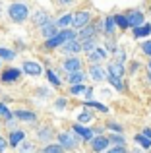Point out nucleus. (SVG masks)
Wrapping results in <instances>:
<instances>
[{
  "mask_svg": "<svg viewBox=\"0 0 151 153\" xmlns=\"http://www.w3.org/2000/svg\"><path fill=\"white\" fill-rule=\"evenodd\" d=\"M85 99H87V101H91V99H93V87H87V91H85Z\"/></svg>",
  "mask_w": 151,
  "mask_h": 153,
  "instance_id": "nucleus-45",
  "label": "nucleus"
},
{
  "mask_svg": "<svg viewBox=\"0 0 151 153\" xmlns=\"http://www.w3.org/2000/svg\"><path fill=\"white\" fill-rule=\"evenodd\" d=\"M87 74H89V78L93 79V82H103V79L107 78V72L103 66H89V70H87Z\"/></svg>",
  "mask_w": 151,
  "mask_h": 153,
  "instance_id": "nucleus-20",
  "label": "nucleus"
},
{
  "mask_svg": "<svg viewBox=\"0 0 151 153\" xmlns=\"http://www.w3.org/2000/svg\"><path fill=\"white\" fill-rule=\"evenodd\" d=\"M60 52L62 54H66L70 58V56H78L79 52H83V49H81V41L79 39H74V41H68L64 47L60 49Z\"/></svg>",
  "mask_w": 151,
  "mask_h": 153,
  "instance_id": "nucleus-12",
  "label": "nucleus"
},
{
  "mask_svg": "<svg viewBox=\"0 0 151 153\" xmlns=\"http://www.w3.org/2000/svg\"><path fill=\"white\" fill-rule=\"evenodd\" d=\"M45 74H47V79H49V83H50L53 87H60V85H62V79L58 78V74L53 70V68H49Z\"/></svg>",
  "mask_w": 151,
  "mask_h": 153,
  "instance_id": "nucleus-24",
  "label": "nucleus"
},
{
  "mask_svg": "<svg viewBox=\"0 0 151 153\" xmlns=\"http://www.w3.org/2000/svg\"><path fill=\"white\" fill-rule=\"evenodd\" d=\"M8 147H10V143H8V138L0 136V153H8Z\"/></svg>",
  "mask_w": 151,
  "mask_h": 153,
  "instance_id": "nucleus-40",
  "label": "nucleus"
},
{
  "mask_svg": "<svg viewBox=\"0 0 151 153\" xmlns=\"http://www.w3.org/2000/svg\"><path fill=\"white\" fill-rule=\"evenodd\" d=\"M72 130L76 132V134L81 138V142H85V143H91L93 142V138H95V132H93V128H87V126H81V124H72Z\"/></svg>",
  "mask_w": 151,
  "mask_h": 153,
  "instance_id": "nucleus-10",
  "label": "nucleus"
},
{
  "mask_svg": "<svg viewBox=\"0 0 151 153\" xmlns=\"http://www.w3.org/2000/svg\"><path fill=\"white\" fill-rule=\"evenodd\" d=\"M58 132H54V128L50 124H45V126H39L37 128V134H35V142L43 143V146H49L53 143V140H56Z\"/></svg>",
  "mask_w": 151,
  "mask_h": 153,
  "instance_id": "nucleus-3",
  "label": "nucleus"
},
{
  "mask_svg": "<svg viewBox=\"0 0 151 153\" xmlns=\"http://www.w3.org/2000/svg\"><path fill=\"white\" fill-rule=\"evenodd\" d=\"M16 2H19V0H16Z\"/></svg>",
  "mask_w": 151,
  "mask_h": 153,
  "instance_id": "nucleus-49",
  "label": "nucleus"
},
{
  "mask_svg": "<svg viewBox=\"0 0 151 153\" xmlns=\"http://www.w3.org/2000/svg\"><path fill=\"white\" fill-rule=\"evenodd\" d=\"M141 134H144L145 138H149V140H151V128H144V132H141Z\"/></svg>",
  "mask_w": 151,
  "mask_h": 153,
  "instance_id": "nucleus-46",
  "label": "nucleus"
},
{
  "mask_svg": "<svg viewBox=\"0 0 151 153\" xmlns=\"http://www.w3.org/2000/svg\"><path fill=\"white\" fill-rule=\"evenodd\" d=\"M76 2V0H54V4L60 8H66V6H72V4Z\"/></svg>",
  "mask_w": 151,
  "mask_h": 153,
  "instance_id": "nucleus-41",
  "label": "nucleus"
},
{
  "mask_svg": "<svg viewBox=\"0 0 151 153\" xmlns=\"http://www.w3.org/2000/svg\"><path fill=\"white\" fill-rule=\"evenodd\" d=\"M54 107H56L58 111H64V108L68 107V99L66 97H58L56 101H54Z\"/></svg>",
  "mask_w": 151,
  "mask_h": 153,
  "instance_id": "nucleus-37",
  "label": "nucleus"
},
{
  "mask_svg": "<svg viewBox=\"0 0 151 153\" xmlns=\"http://www.w3.org/2000/svg\"><path fill=\"white\" fill-rule=\"evenodd\" d=\"M136 143H140L141 147H144V149H151V140L149 138H145L144 134H136Z\"/></svg>",
  "mask_w": 151,
  "mask_h": 153,
  "instance_id": "nucleus-35",
  "label": "nucleus"
},
{
  "mask_svg": "<svg viewBox=\"0 0 151 153\" xmlns=\"http://www.w3.org/2000/svg\"><path fill=\"white\" fill-rule=\"evenodd\" d=\"M109 138H110V143H114V146H126V140L122 138V134H113Z\"/></svg>",
  "mask_w": 151,
  "mask_h": 153,
  "instance_id": "nucleus-36",
  "label": "nucleus"
},
{
  "mask_svg": "<svg viewBox=\"0 0 151 153\" xmlns=\"http://www.w3.org/2000/svg\"><path fill=\"white\" fill-rule=\"evenodd\" d=\"M23 76V70H19V68H14V66H8L2 70V74H0V83H4V85H10V83H18L19 79H21Z\"/></svg>",
  "mask_w": 151,
  "mask_h": 153,
  "instance_id": "nucleus-4",
  "label": "nucleus"
},
{
  "mask_svg": "<svg viewBox=\"0 0 151 153\" xmlns=\"http://www.w3.org/2000/svg\"><path fill=\"white\" fill-rule=\"evenodd\" d=\"M41 153H66V149L60 143H49V146H43Z\"/></svg>",
  "mask_w": 151,
  "mask_h": 153,
  "instance_id": "nucleus-28",
  "label": "nucleus"
},
{
  "mask_svg": "<svg viewBox=\"0 0 151 153\" xmlns=\"http://www.w3.org/2000/svg\"><path fill=\"white\" fill-rule=\"evenodd\" d=\"M87 122H93V114H91L87 108H83V111L78 114V124H81V126H83V124H87Z\"/></svg>",
  "mask_w": 151,
  "mask_h": 153,
  "instance_id": "nucleus-30",
  "label": "nucleus"
},
{
  "mask_svg": "<svg viewBox=\"0 0 151 153\" xmlns=\"http://www.w3.org/2000/svg\"><path fill=\"white\" fill-rule=\"evenodd\" d=\"M107 128H109V130H113V132H116V134H122V130H124V128L120 126V124H116V122H107L105 124Z\"/></svg>",
  "mask_w": 151,
  "mask_h": 153,
  "instance_id": "nucleus-39",
  "label": "nucleus"
},
{
  "mask_svg": "<svg viewBox=\"0 0 151 153\" xmlns=\"http://www.w3.org/2000/svg\"><path fill=\"white\" fill-rule=\"evenodd\" d=\"M99 35V29H97V23H89L85 25L83 29L78 31V39L79 41H87V39H97Z\"/></svg>",
  "mask_w": 151,
  "mask_h": 153,
  "instance_id": "nucleus-15",
  "label": "nucleus"
},
{
  "mask_svg": "<svg viewBox=\"0 0 151 153\" xmlns=\"http://www.w3.org/2000/svg\"><path fill=\"white\" fill-rule=\"evenodd\" d=\"M81 49H83V52H85V54H91L93 51L99 49L97 39H87V41H81Z\"/></svg>",
  "mask_w": 151,
  "mask_h": 153,
  "instance_id": "nucleus-25",
  "label": "nucleus"
},
{
  "mask_svg": "<svg viewBox=\"0 0 151 153\" xmlns=\"http://www.w3.org/2000/svg\"><path fill=\"white\" fill-rule=\"evenodd\" d=\"M60 68H62V72H66V74H72V72L83 70V62H81V58H78V56H70V58L62 60Z\"/></svg>",
  "mask_w": 151,
  "mask_h": 153,
  "instance_id": "nucleus-7",
  "label": "nucleus"
},
{
  "mask_svg": "<svg viewBox=\"0 0 151 153\" xmlns=\"http://www.w3.org/2000/svg\"><path fill=\"white\" fill-rule=\"evenodd\" d=\"M72 22H74V14L66 12V14H62L56 19V25H58V29H68V25H72Z\"/></svg>",
  "mask_w": 151,
  "mask_h": 153,
  "instance_id": "nucleus-22",
  "label": "nucleus"
},
{
  "mask_svg": "<svg viewBox=\"0 0 151 153\" xmlns=\"http://www.w3.org/2000/svg\"><path fill=\"white\" fill-rule=\"evenodd\" d=\"M58 33H60V29H58V25H56V19H50L47 25H43L41 29H39V35H41L45 41H49V39L56 37Z\"/></svg>",
  "mask_w": 151,
  "mask_h": 153,
  "instance_id": "nucleus-11",
  "label": "nucleus"
},
{
  "mask_svg": "<svg viewBox=\"0 0 151 153\" xmlns=\"http://www.w3.org/2000/svg\"><path fill=\"white\" fill-rule=\"evenodd\" d=\"M0 116H2L6 122H10V120H14V118H16L14 112L8 108V105H6V103H0Z\"/></svg>",
  "mask_w": 151,
  "mask_h": 153,
  "instance_id": "nucleus-29",
  "label": "nucleus"
},
{
  "mask_svg": "<svg viewBox=\"0 0 151 153\" xmlns=\"http://www.w3.org/2000/svg\"><path fill=\"white\" fill-rule=\"evenodd\" d=\"M85 78H87V74L83 70H79V72H72V74L66 76V82H68L70 85H79V83L85 82Z\"/></svg>",
  "mask_w": 151,
  "mask_h": 153,
  "instance_id": "nucleus-21",
  "label": "nucleus"
},
{
  "mask_svg": "<svg viewBox=\"0 0 151 153\" xmlns=\"http://www.w3.org/2000/svg\"><path fill=\"white\" fill-rule=\"evenodd\" d=\"M56 142L60 143L62 147H64L66 151H72L76 149V147L79 146V142H81V138H79L78 134L70 128V130H60L58 132V136H56Z\"/></svg>",
  "mask_w": 151,
  "mask_h": 153,
  "instance_id": "nucleus-2",
  "label": "nucleus"
},
{
  "mask_svg": "<svg viewBox=\"0 0 151 153\" xmlns=\"http://www.w3.org/2000/svg\"><path fill=\"white\" fill-rule=\"evenodd\" d=\"M89 146H91V151L93 153H103L107 147L110 146V138L109 136H95L93 142H91Z\"/></svg>",
  "mask_w": 151,
  "mask_h": 153,
  "instance_id": "nucleus-14",
  "label": "nucleus"
},
{
  "mask_svg": "<svg viewBox=\"0 0 151 153\" xmlns=\"http://www.w3.org/2000/svg\"><path fill=\"white\" fill-rule=\"evenodd\" d=\"M16 120H19V122H25V124H35L39 120V114L35 111H27V108H18V111L14 112Z\"/></svg>",
  "mask_w": 151,
  "mask_h": 153,
  "instance_id": "nucleus-8",
  "label": "nucleus"
},
{
  "mask_svg": "<svg viewBox=\"0 0 151 153\" xmlns=\"http://www.w3.org/2000/svg\"><path fill=\"white\" fill-rule=\"evenodd\" d=\"M107 82H109L116 91H124V83H122V79L114 78V76H107Z\"/></svg>",
  "mask_w": 151,
  "mask_h": 153,
  "instance_id": "nucleus-34",
  "label": "nucleus"
},
{
  "mask_svg": "<svg viewBox=\"0 0 151 153\" xmlns=\"http://www.w3.org/2000/svg\"><path fill=\"white\" fill-rule=\"evenodd\" d=\"M134 37L140 39V37H147V35H151V23H145V25L141 27H136V29H132Z\"/></svg>",
  "mask_w": 151,
  "mask_h": 153,
  "instance_id": "nucleus-26",
  "label": "nucleus"
},
{
  "mask_svg": "<svg viewBox=\"0 0 151 153\" xmlns=\"http://www.w3.org/2000/svg\"><path fill=\"white\" fill-rule=\"evenodd\" d=\"M105 51L107 52H116L118 51V47L114 45V39H107L105 41Z\"/></svg>",
  "mask_w": 151,
  "mask_h": 153,
  "instance_id": "nucleus-38",
  "label": "nucleus"
},
{
  "mask_svg": "<svg viewBox=\"0 0 151 153\" xmlns=\"http://www.w3.org/2000/svg\"><path fill=\"white\" fill-rule=\"evenodd\" d=\"M126 18H128V23H130V27H141V25H145L144 23V12L141 10H130V12H126Z\"/></svg>",
  "mask_w": 151,
  "mask_h": 153,
  "instance_id": "nucleus-16",
  "label": "nucleus"
},
{
  "mask_svg": "<svg viewBox=\"0 0 151 153\" xmlns=\"http://www.w3.org/2000/svg\"><path fill=\"white\" fill-rule=\"evenodd\" d=\"M16 153H37V143H35L33 140H25V142L16 149Z\"/></svg>",
  "mask_w": 151,
  "mask_h": 153,
  "instance_id": "nucleus-23",
  "label": "nucleus"
},
{
  "mask_svg": "<svg viewBox=\"0 0 151 153\" xmlns=\"http://www.w3.org/2000/svg\"><path fill=\"white\" fill-rule=\"evenodd\" d=\"M107 74L109 76H114V78H118V79H122L124 78V74H126V70H124V64H120V62H109V66H107Z\"/></svg>",
  "mask_w": 151,
  "mask_h": 153,
  "instance_id": "nucleus-19",
  "label": "nucleus"
},
{
  "mask_svg": "<svg viewBox=\"0 0 151 153\" xmlns=\"http://www.w3.org/2000/svg\"><path fill=\"white\" fill-rule=\"evenodd\" d=\"M114 22H116V25L120 27V29H128V27H130L126 14H114Z\"/></svg>",
  "mask_w": 151,
  "mask_h": 153,
  "instance_id": "nucleus-33",
  "label": "nucleus"
},
{
  "mask_svg": "<svg viewBox=\"0 0 151 153\" xmlns=\"http://www.w3.org/2000/svg\"><path fill=\"white\" fill-rule=\"evenodd\" d=\"M29 18H31V14H29L27 4L12 2L10 6H8V19H10L12 23H25Z\"/></svg>",
  "mask_w": 151,
  "mask_h": 153,
  "instance_id": "nucleus-1",
  "label": "nucleus"
},
{
  "mask_svg": "<svg viewBox=\"0 0 151 153\" xmlns=\"http://www.w3.org/2000/svg\"><path fill=\"white\" fill-rule=\"evenodd\" d=\"M50 14L49 12H45V10H35L33 14H31V23H33L35 27H39V29H41L43 25H47V23L50 22Z\"/></svg>",
  "mask_w": 151,
  "mask_h": 153,
  "instance_id": "nucleus-13",
  "label": "nucleus"
},
{
  "mask_svg": "<svg viewBox=\"0 0 151 153\" xmlns=\"http://www.w3.org/2000/svg\"><path fill=\"white\" fill-rule=\"evenodd\" d=\"M81 107H85V108H97V111H101V112H109V107H105V105L99 103V101H85Z\"/></svg>",
  "mask_w": 151,
  "mask_h": 153,
  "instance_id": "nucleus-31",
  "label": "nucleus"
},
{
  "mask_svg": "<svg viewBox=\"0 0 151 153\" xmlns=\"http://www.w3.org/2000/svg\"><path fill=\"white\" fill-rule=\"evenodd\" d=\"M14 58H16V51L6 49V47H0V60H4V62H12Z\"/></svg>",
  "mask_w": 151,
  "mask_h": 153,
  "instance_id": "nucleus-27",
  "label": "nucleus"
},
{
  "mask_svg": "<svg viewBox=\"0 0 151 153\" xmlns=\"http://www.w3.org/2000/svg\"><path fill=\"white\" fill-rule=\"evenodd\" d=\"M25 140H27V134H25V130H21V128H18V130H14V132L8 134V143H10L12 149H18Z\"/></svg>",
  "mask_w": 151,
  "mask_h": 153,
  "instance_id": "nucleus-9",
  "label": "nucleus"
},
{
  "mask_svg": "<svg viewBox=\"0 0 151 153\" xmlns=\"http://www.w3.org/2000/svg\"><path fill=\"white\" fill-rule=\"evenodd\" d=\"M91 18H93V14H91L89 10H78L74 12V22H72V27L76 31L83 29L85 25H89L91 23Z\"/></svg>",
  "mask_w": 151,
  "mask_h": 153,
  "instance_id": "nucleus-5",
  "label": "nucleus"
},
{
  "mask_svg": "<svg viewBox=\"0 0 151 153\" xmlns=\"http://www.w3.org/2000/svg\"><path fill=\"white\" fill-rule=\"evenodd\" d=\"M85 91H87L85 83H79V85H70L68 93L72 95V97H79V95H85Z\"/></svg>",
  "mask_w": 151,
  "mask_h": 153,
  "instance_id": "nucleus-32",
  "label": "nucleus"
},
{
  "mask_svg": "<svg viewBox=\"0 0 151 153\" xmlns=\"http://www.w3.org/2000/svg\"><path fill=\"white\" fill-rule=\"evenodd\" d=\"M103 19H105L103 35H105L107 39H113V37H114V33H116V29H118L116 22H114V16H107V18H103Z\"/></svg>",
  "mask_w": 151,
  "mask_h": 153,
  "instance_id": "nucleus-17",
  "label": "nucleus"
},
{
  "mask_svg": "<svg viewBox=\"0 0 151 153\" xmlns=\"http://www.w3.org/2000/svg\"><path fill=\"white\" fill-rule=\"evenodd\" d=\"M147 68H149V74H151V60H149V64H147Z\"/></svg>",
  "mask_w": 151,
  "mask_h": 153,
  "instance_id": "nucleus-47",
  "label": "nucleus"
},
{
  "mask_svg": "<svg viewBox=\"0 0 151 153\" xmlns=\"http://www.w3.org/2000/svg\"><path fill=\"white\" fill-rule=\"evenodd\" d=\"M105 58H107V51L101 49V47H99L97 51H93L91 54H87V62H89V66H101Z\"/></svg>",
  "mask_w": 151,
  "mask_h": 153,
  "instance_id": "nucleus-18",
  "label": "nucleus"
},
{
  "mask_svg": "<svg viewBox=\"0 0 151 153\" xmlns=\"http://www.w3.org/2000/svg\"><path fill=\"white\" fill-rule=\"evenodd\" d=\"M141 51H144L147 56H151V41H145V43H141Z\"/></svg>",
  "mask_w": 151,
  "mask_h": 153,
  "instance_id": "nucleus-42",
  "label": "nucleus"
},
{
  "mask_svg": "<svg viewBox=\"0 0 151 153\" xmlns=\"http://www.w3.org/2000/svg\"><path fill=\"white\" fill-rule=\"evenodd\" d=\"M21 70L25 76H31V78H39V76H43V66L37 62V60H23L21 62Z\"/></svg>",
  "mask_w": 151,
  "mask_h": 153,
  "instance_id": "nucleus-6",
  "label": "nucleus"
},
{
  "mask_svg": "<svg viewBox=\"0 0 151 153\" xmlns=\"http://www.w3.org/2000/svg\"><path fill=\"white\" fill-rule=\"evenodd\" d=\"M0 66H2V60H0Z\"/></svg>",
  "mask_w": 151,
  "mask_h": 153,
  "instance_id": "nucleus-48",
  "label": "nucleus"
},
{
  "mask_svg": "<svg viewBox=\"0 0 151 153\" xmlns=\"http://www.w3.org/2000/svg\"><path fill=\"white\" fill-rule=\"evenodd\" d=\"M107 153H128V151H126V147H124V146H114L113 149H109Z\"/></svg>",
  "mask_w": 151,
  "mask_h": 153,
  "instance_id": "nucleus-43",
  "label": "nucleus"
},
{
  "mask_svg": "<svg viewBox=\"0 0 151 153\" xmlns=\"http://www.w3.org/2000/svg\"><path fill=\"white\" fill-rule=\"evenodd\" d=\"M37 95H39V97H49V89H45V87H39V89H37Z\"/></svg>",
  "mask_w": 151,
  "mask_h": 153,
  "instance_id": "nucleus-44",
  "label": "nucleus"
}]
</instances>
